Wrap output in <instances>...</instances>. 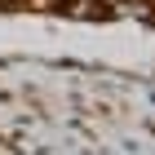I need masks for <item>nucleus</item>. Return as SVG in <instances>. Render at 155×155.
Segmentation results:
<instances>
[{
	"label": "nucleus",
	"mask_w": 155,
	"mask_h": 155,
	"mask_svg": "<svg viewBox=\"0 0 155 155\" xmlns=\"http://www.w3.org/2000/svg\"><path fill=\"white\" fill-rule=\"evenodd\" d=\"M36 5H58V0H36Z\"/></svg>",
	"instance_id": "nucleus-1"
},
{
	"label": "nucleus",
	"mask_w": 155,
	"mask_h": 155,
	"mask_svg": "<svg viewBox=\"0 0 155 155\" xmlns=\"http://www.w3.org/2000/svg\"><path fill=\"white\" fill-rule=\"evenodd\" d=\"M67 5H75V0H67Z\"/></svg>",
	"instance_id": "nucleus-2"
}]
</instances>
